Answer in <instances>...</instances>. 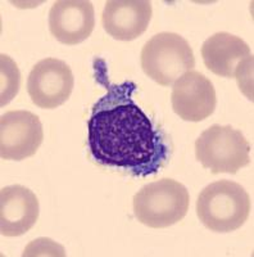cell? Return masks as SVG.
<instances>
[{
	"mask_svg": "<svg viewBox=\"0 0 254 257\" xmlns=\"http://www.w3.org/2000/svg\"><path fill=\"white\" fill-rule=\"evenodd\" d=\"M75 79L65 61L45 58L38 62L27 79V93L33 103L40 108H57L68 100Z\"/></svg>",
	"mask_w": 254,
	"mask_h": 257,
	"instance_id": "8992f818",
	"label": "cell"
},
{
	"mask_svg": "<svg viewBox=\"0 0 254 257\" xmlns=\"http://www.w3.org/2000/svg\"><path fill=\"white\" fill-rule=\"evenodd\" d=\"M175 113L190 122H199L213 113L217 105L214 86L198 71H189L176 80L171 94Z\"/></svg>",
	"mask_w": 254,
	"mask_h": 257,
	"instance_id": "ba28073f",
	"label": "cell"
},
{
	"mask_svg": "<svg viewBox=\"0 0 254 257\" xmlns=\"http://www.w3.org/2000/svg\"><path fill=\"white\" fill-rule=\"evenodd\" d=\"M20 71L17 64L8 56L2 54V102L0 104L6 105L17 95L20 89Z\"/></svg>",
	"mask_w": 254,
	"mask_h": 257,
	"instance_id": "4fadbf2b",
	"label": "cell"
},
{
	"mask_svg": "<svg viewBox=\"0 0 254 257\" xmlns=\"http://www.w3.org/2000/svg\"><path fill=\"white\" fill-rule=\"evenodd\" d=\"M44 139L41 121L29 111H9L0 120V156L22 161L38 152Z\"/></svg>",
	"mask_w": 254,
	"mask_h": 257,
	"instance_id": "52a82bcc",
	"label": "cell"
},
{
	"mask_svg": "<svg viewBox=\"0 0 254 257\" xmlns=\"http://www.w3.org/2000/svg\"><path fill=\"white\" fill-rule=\"evenodd\" d=\"M152 13L149 0H109L102 15L103 29L116 40H135L148 30Z\"/></svg>",
	"mask_w": 254,
	"mask_h": 257,
	"instance_id": "30bf717a",
	"label": "cell"
},
{
	"mask_svg": "<svg viewBox=\"0 0 254 257\" xmlns=\"http://www.w3.org/2000/svg\"><path fill=\"white\" fill-rule=\"evenodd\" d=\"M245 41L228 32H217L202 45V57L205 67L217 76L235 77L237 70L251 57Z\"/></svg>",
	"mask_w": 254,
	"mask_h": 257,
	"instance_id": "7c38bea8",
	"label": "cell"
},
{
	"mask_svg": "<svg viewBox=\"0 0 254 257\" xmlns=\"http://www.w3.org/2000/svg\"><path fill=\"white\" fill-rule=\"evenodd\" d=\"M195 67L194 53L187 40L175 32H161L146 41L141 50V68L162 86L175 84Z\"/></svg>",
	"mask_w": 254,
	"mask_h": 257,
	"instance_id": "277c9868",
	"label": "cell"
},
{
	"mask_svg": "<svg viewBox=\"0 0 254 257\" xmlns=\"http://www.w3.org/2000/svg\"><path fill=\"white\" fill-rule=\"evenodd\" d=\"M190 196L185 185L173 179L153 181L134 197V213L137 221L154 229L177 224L189 211Z\"/></svg>",
	"mask_w": 254,
	"mask_h": 257,
	"instance_id": "3957f363",
	"label": "cell"
},
{
	"mask_svg": "<svg viewBox=\"0 0 254 257\" xmlns=\"http://www.w3.org/2000/svg\"><path fill=\"white\" fill-rule=\"evenodd\" d=\"M89 147L103 165L139 175L154 173L167 156V147L143 109L130 99L116 102L114 90L94 105Z\"/></svg>",
	"mask_w": 254,
	"mask_h": 257,
	"instance_id": "6da1fadb",
	"label": "cell"
},
{
	"mask_svg": "<svg viewBox=\"0 0 254 257\" xmlns=\"http://www.w3.org/2000/svg\"><path fill=\"white\" fill-rule=\"evenodd\" d=\"M249 213V194L235 181H214L200 192L196 201L199 220L216 233H230L241 228Z\"/></svg>",
	"mask_w": 254,
	"mask_h": 257,
	"instance_id": "7a4b0ae2",
	"label": "cell"
},
{
	"mask_svg": "<svg viewBox=\"0 0 254 257\" xmlns=\"http://www.w3.org/2000/svg\"><path fill=\"white\" fill-rule=\"evenodd\" d=\"M250 144L240 130L212 125L195 142V157L212 174H236L250 164Z\"/></svg>",
	"mask_w": 254,
	"mask_h": 257,
	"instance_id": "5b68a950",
	"label": "cell"
},
{
	"mask_svg": "<svg viewBox=\"0 0 254 257\" xmlns=\"http://www.w3.org/2000/svg\"><path fill=\"white\" fill-rule=\"evenodd\" d=\"M40 206L33 190L24 185H9L0 192V231L4 237H20L39 219Z\"/></svg>",
	"mask_w": 254,
	"mask_h": 257,
	"instance_id": "8fae6325",
	"label": "cell"
},
{
	"mask_svg": "<svg viewBox=\"0 0 254 257\" xmlns=\"http://www.w3.org/2000/svg\"><path fill=\"white\" fill-rule=\"evenodd\" d=\"M44 251H48L52 256H65L66 254L62 245L57 244L48 238H40L27 245L24 256H44Z\"/></svg>",
	"mask_w": 254,
	"mask_h": 257,
	"instance_id": "5bb4252c",
	"label": "cell"
},
{
	"mask_svg": "<svg viewBox=\"0 0 254 257\" xmlns=\"http://www.w3.org/2000/svg\"><path fill=\"white\" fill-rule=\"evenodd\" d=\"M95 27L94 7L88 0H59L49 11L52 35L66 45L85 41Z\"/></svg>",
	"mask_w": 254,
	"mask_h": 257,
	"instance_id": "9c48e42d",
	"label": "cell"
}]
</instances>
